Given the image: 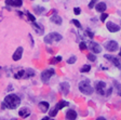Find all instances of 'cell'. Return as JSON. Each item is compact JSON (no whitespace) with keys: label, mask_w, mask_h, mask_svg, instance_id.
<instances>
[{"label":"cell","mask_w":121,"mask_h":120,"mask_svg":"<svg viewBox=\"0 0 121 120\" xmlns=\"http://www.w3.org/2000/svg\"><path fill=\"white\" fill-rule=\"evenodd\" d=\"M3 104H4V106L7 108H9V109H15V108H17L18 105L21 104V98L15 94H9L4 98Z\"/></svg>","instance_id":"obj_1"},{"label":"cell","mask_w":121,"mask_h":120,"mask_svg":"<svg viewBox=\"0 0 121 120\" xmlns=\"http://www.w3.org/2000/svg\"><path fill=\"white\" fill-rule=\"evenodd\" d=\"M79 90L86 95H91L94 92L93 88L91 87L90 81L89 80H82L80 83H79Z\"/></svg>","instance_id":"obj_2"},{"label":"cell","mask_w":121,"mask_h":120,"mask_svg":"<svg viewBox=\"0 0 121 120\" xmlns=\"http://www.w3.org/2000/svg\"><path fill=\"white\" fill-rule=\"evenodd\" d=\"M55 74V70L53 68H50V69H45L41 73V80H42L43 83H47L50 80V78L52 77L53 75Z\"/></svg>","instance_id":"obj_3"},{"label":"cell","mask_w":121,"mask_h":120,"mask_svg":"<svg viewBox=\"0 0 121 120\" xmlns=\"http://www.w3.org/2000/svg\"><path fill=\"white\" fill-rule=\"evenodd\" d=\"M105 48L106 50H108L109 52H116L118 50V43L115 40H109L105 43Z\"/></svg>","instance_id":"obj_4"},{"label":"cell","mask_w":121,"mask_h":120,"mask_svg":"<svg viewBox=\"0 0 121 120\" xmlns=\"http://www.w3.org/2000/svg\"><path fill=\"white\" fill-rule=\"evenodd\" d=\"M105 87H106V84L104 81H98V82L95 83V91L99 95H105V92H104Z\"/></svg>","instance_id":"obj_5"},{"label":"cell","mask_w":121,"mask_h":120,"mask_svg":"<svg viewBox=\"0 0 121 120\" xmlns=\"http://www.w3.org/2000/svg\"><path fill=\"white\" fill-rule=\"evenodd\" d=\"M104 58H105L106 60H109V61H110V62L112 63V64L116 66V67L121 68V63L119 62V60L116 58V56H113V55H109V54H106V55H104Z\"/></svg>","instance_id":"obj_6"},{"label":"cell","mask_w":121,"mask_h":120,"mask_svg":"<svg viewBox=\"0 0 121 120\" xmlns=\"http://www.w3.org/2000/svg\"><path fill=\"white\" fill-rule=\"evenodd\" d=\"M89 48H90V50L92 51V52H94L95 54H97V53H101V51H102L101 45L98 44L97 42H94V41H91Z\"/></svg>","instance_id":"obj_7"},{"label":"cell","mask_w":121,"mask_h":120,"mask_svg":"<svg viewBox=\"0 0 121 120\" xmlns=\"http://www.w3.org/2000/svg\"><path fill=\"white\" fill-rule=\"evenodd\" d=\"M106 27H107V29H108L110 33H117V31L120 30V26L115 24V23H112V22L107 23V24H106Z\"/></svg>","instance_id":"obj_8"},{"label":"cell","mask_w":121,"mask_h":120,"mask_svg":"<svg viewBox=\"0 0 121 120\" xmlns=\"http://www.w3.org/2000/svg\"><path fill=\"white\" fill-rule=\"evenodd\" d=\"M23 51H24V49H23L22 47H18L17 49L15 50V52L13 53V55H12V58H13V61H20L21 58H22Z\"/></svg>","instance_id":"obj_9"},{"label":"cell","mask_w":121,"mask_h":120,"mask_svg":"<svg viewBox=\"0 0 121 120\" xmlns=\"http://www.w3.org/2000/svg\"><path fill=\"white\" fill-rule=\"evenodd\" d=\"M69 89H70V85H69L68 82H60V90L64 95H67L68 93H69Z\"/></svg>","instance_id":"obj_10"},{"label":"cell","mask_w":121,"mask_h":120,"mask_svg":"<svg viewBox=\"0 0 121 120\" xmlns=\"http://www.w3.org/2000/svg\"><path fill=\"white\" fill-rule=\"evenodd\" d=\"M30 114H31V111H30V109L28 107H22L20 110H18V115H20V117H22V118L29 117Z\"/></svg>","instance_id":"obj_11"},{"label":"cell","mask_w":121,"mask_h":120,"mask_svg":"<svg viewBox=\"0 0 121 120\" xmlns=\"http://www.w3.org/2000/svg\"><path fill=\"white\" fill-rule=\"evenodd\" d=\"M95 9H96L97 12L104 13L106 11V9H107V5H106L105 2H99V3H97V4L95 5Z\"/></svg>","instance_id":"obj_12"},{"label":"cell","mask_w":121,"mask_h":120,"mask_svg":"<svg viewBox=\"0 0 121 120\" xmlns=\"http://www.w3.org/2000/svg\"><path fill=\"white\" fill-rule=\"evenodd\" d=\"M66 118H67L68 120H76V118H77V113H76L73 109H69L66 113Z\"/></svg>","instance_id":"obj_13"},{"label":"cell","mask_w":121,"mask_h":120,"mask_svg":"<svg viewBox=\"0 0 121 120\" xmlns=\"http://www.w3.org/2000/svg\"><path fill=\"white\" fill-rule=\"evenodd\" d=\"M51 22L54 23V24H56V25H60L62 24V22H63V20H62V18L60 16H58L57 14H54L51 16Z\"/></svg>","instance_id":"obj_14"},{"label":"cell","mask_w":121,"mask_h":120,"mask_svg":"<svg viewBox=\"0 0 121 120\" xmlns=\"http://www.w3.org/2000/svg\"><path fill=\"white\" fill-rule=\"evenodd\" d=\"M33 28L36 30V33L38 34V35H42L43 31H44V29H43V27L41 25H38L36 22H33Z\"/></svg>","instance_id":"obj_15"},{"label":"cell","mask_w":121,"mask_h":120,"mask_svg":"<svg viewBox=\"0 0 121 120\" xmlns=\"http://www.w3.org/2000/svg\"><path fill=\"white\" fill-rule=\"evenodd\" d=\"M49 103L48 102H40L39 103V109L42 111V113H45V111H48L49 109Z\"/></svg>","instance_id":"obj_16"},{"label":"cell","mask_w":121,"mask_h":120,"mask_svg":"<svg viewBox=\"0 0 121 120\" xmlns=\"http://www.w3.org/2000/svg\"><path fill=\"white\" fill-rule=\"evenodd\" d=\"M68 105H69V103L66 102V101H60V102L56 104L55 109H56V110H60V109H62V108L66 107V106H68Z\"/></svg>","instance_id":"obj_17"},{"label":"cell","mask_w":121,"mask_h":120,"mask_svg":"<svg viewBox=\"0 0 121 120\" xmlns=\"http://www.w3.org/2000/svg\"><path fill=\"white\" fill-rule=\"evenodd\" d=\"M49 35H50L51 39H52L53 41H60L62 38H63L58 33H51V34H49Z\"/></svg>","instance_id":"obj_18"},{"label":"cell","mask_w":121,"mask_h":120,"mask_svg":"<svg viewBox=\"0 0 121 120\" xmlns=\"http://www.w3.org/2000/svg\"><path fill=\"white\" fill-rule=\"evenodd\" d=\"M33 76H35V71H34L33 69L28 68V69L25 70V76H24L25 79H27V78H29V77H33Z\"/></svg>","instance_id":"obj_19"},{"label":"cell","mask_w":121,"mask_h":120,"mask_svg":"<svg viewBox=\"0 0 121 120\" xmlns=\"http://www.w3.org/2000/svg\"><path fill=\"white\" fill-rule=\"evenodd\" d=\"M113 85L116 87V90H117V93H118V95H120L121 96V83H119L118 81H113Z\"/></svg>","instance_id":"obj_20"},{"label":"cell","mask_w":121,"mask_h":120,"mask_svg":"<svg viewBox=\"0 0 121 120\" xmlns=\"http://www.w3.org/2000/svg\"><path fill=\"white\" fill-rule=\"evenodd\" d=\"M24 76H25V70L22 69V70H20L18 73L15 74L14 77H15V79H21V78H24Z\"/></svg>","instance_id":"obj_21"},{"label":"cell","mask_w":121,"mask_h":120,"mask_svg":"<svg viewBox=\"0 0 121 120\" xmlns=\"http://www.w3.org/2000/svg\"><path fill=\"white\" fill-rule=\"evenodd\" d=\"M34 10H35V12L37 13V14H41L42 12H44V8L42 7H39V5H37V7L34 8Z\"/></svg>","instance_id":"obj_22"},{"label":"cell","mask_w":121,"mask_h":120,"mask_svg":"<svg viewBox=\"0 0 121 120\" xmlns=\"http://www.w3.org/2000/svg\"><path fill=\"white\" fill-rule=\"evenodd\" d=\"M90 69H91V66L90 65H84V66H82V67H81L80 71H81V73H89V71H90Z\"/></svg>","instance_id":"obj_23"},{"label":"cell","mask_w":121,"mask_h":120,"mask_svg":"<svg viewBox=\"0 0 121 120\" xmlns=\"http://www.w3.org/2000/svg\"><path fill=\"white\" fill-rule=\"evenodd\" d=\"M44 42H45V43H48V44H51V43L53 42V40L51 39L50 35H47V36L44 37Z\"/></svg>","instance_id":"obj_24"},{"label":"cell","mask_w":121,"mask_h":120,"mask_svg":"<svg viewBox=\"0 0 121 120\" xmlns=\"http://www.w3.org/2000/svg\"><path fill=\"white\" fill-rule=\"evenodd\" d=\"M88 60L91 61V62H95V61H96L95 55L92 54V53H89V54H88Z\"/></svg>","instance_id":"obj_25"},{"label":"cell","mask_w":121,"mask_h":120,"mask_svg":"<svg viewBox=\"0 0 121 120\" xmlns=\"http://www.w3.org/2000/svg\"><path fill=\"white\" fill-rule=\"evenodd\" d=\"M76 61H77V58L76 56H71V58H69L67 60V63L68 64H73V63H76Z\"/></svg>","instance_id":"obj_26"},{"label":"cell","mask_w":121,"mask_h":120,"mask_svg":"<svg viewBox=\"0 0 121 120\" xmlns=\"http://www.w3.org/2000/svg\"><path fill=\"white\" fill-rule=\"evenodd\" d=\"M26 14H27V16H28V20L29 21H31V22H36V18L34 16L33 14H30L29 12H26Z\"/></svg>","instance_id":"obj_27"},{"label":"cell","mask_w":121,"mask_h":120,"mask_svg":"<svg viewBox=\"0 0 121 120\" xmlns=\"http://www.w3.org/2000/svg\"><path fill=\"white\" fill-rule=\"evenodd\" d=\"M97 0H91L90 3H89V9H93L94 7H95V3Z\"/></svg>","instance_id":"obj_28"},{"label":"cell","mask_w":121,"mask_h":120,"mask_svg":"<svg viewBox=\"0 0 121 120\" xmlns=\"http://www.w3.org/2000/svg\"><path fill=\"white\" fill-rule=\"evenodd\" d=\"M23 1L22 0H14V7H22Z\"/></svg>","instance_id":"obj_29"},{"label":"cell","mask_w":121,"mask_h":120,"mask_svg":"<svg viewBox=\"0 0 121 120\" xmlns=\"http://www.w3.org/2000/svg\"><path fill=\"white\" fill-rule=\"evenodd\" d=\"M79 49H80L81 51L86 50V42H81L80 44H79Z\"/></svg>","instance_id":"obj_30"},{"label":"cell","mask_w":121,"mask_h":120,"mask_svg":"<svg viewBox=\"0 0 121 120\" xmlns=\"http://www.w3.org/2000/svg\"><path fill=\"white\" fill-rule=\"evenodd\" d=\"M71 23H73V24H75V25L77 26L78 28H81V24H80V22H79V21H77V20H73V21H71Z\"/></svg>","instance_id":"obj_31"},{"label":"cell","mask_w":121,"mask_h":120,"mask_svg":"<svg viewBox=\"0 0 121 120\" xmlns=\"http://www.w3.org/2000/svg\"><path fill=\"white\" fill-rule=\"evenodd\" d=\"M5 4L11 5V7H14V0H5Z\"/></svg>","instance_id":"obj_32"},{"label":"cell","mask_w":121,"mask_h":120,"mask_svg":"<svg viewBox=\"0 0 121 120\" xmlns=\"http://www.w3.org/2000/svg\"><path fill=\"white\" fill-rule=\"evenodd\" d=\"M57 111H58V110H56L55 108H54V109H52L50 111V116H51V117H54V116H56V115H57Z\"/></svg>","instance_id":"obj_33"},{"label":"cell","mask_w":121,"mask_h":120,"mask_svg":"<svg viewBox=\"0 0 121 120\" xmlns=\"http://www.w3.org/2000/svg\"><path fill=\"white\" fill-rule=\"evenodd\" d=\"M107 18H108V14H107V13H102V15H101V21H102V22H104V21H105Z\"/></svg>","instance_id":"obj_34"},{"label":"cell","mask_w":121,"mask_h":120,"mask_svg":"<svg viewBox=\"0 0 121 120\" xmlns=\"http://www.w3.org/2000/svg\"><path fill=\"white\" fill-rule=\"evenodd\" d=\"M73 13H75L76 15H79L81 13V10H80V8H75L73 9Z\"/></svg>","instance_id":"obj_35"},{"label":"cell","mask_w":121,"mask_h":120,"mask_svg":"<svg viewBox=\"0 0 121 120\" xmlns=\"http://www.w3.org/2000/svg\"><path fill=\"white\" fill-rule=\"evenodd\" d=\"M86 35H88L90 38H93V37H94V34L92 33V31H90L89 29H88V30H86Z\"/></svg>","instance_id":"obj_36"},{"label":"cell","mask_w":121,"mask_h":120,"mask_svg":"<svg viewBox=\"0 0 121 120\" xmlns=\"http://www.w3.org/2000/svg\"><path fill=\"white\" fill-rule=\"evenodd\" d=\"M56 63H57V61H56V58H51V60H50V64H56Z\"/></svg>","instance_id":"obj_37"},{"label":"cell","mask_w":121,"mask_h":120,"mask_svg":"<svg viewBox=\"0 0 121 120\" xmlns=\"http://www.w3.org/2000/svg\"><path fill=\"white\" fill-rule=\"evenodd\" d=\"M111 92H112V88H109L108 91H107V93H106V96H109V95L111 94Z\"/></svg>","instance_id":"obj_38"},{"label":"cell","mask_w":121,"mask_h":120,"mask_svg":"<svg viewBox=\"0 0 121 120\" xmlns=\"http://www.w3.org/2000/svg\"><path fill=\"white\" fill-rule=\"evenodd\" d=\"M56 61H57V63L60 62L62 61V56H56Z\"/></svg>","instance_id":"obj_39"},{"label":"cell","mask_w":121,"mask_h":120,"mask_svg":"<svg viewBox=\"0 0 121 120\" xmlns=\"http://www.w3.org/2000/svg\"><path fill=\"white\" fill-rule=\"evenodd\" d=\"M96 120H106V119H105V118H104V117H98Z\"/></svg>","instance_id":"obj_40"},{"label":"cell","mask_w":121,"mask_h":120,"mask_svg":"<svg viewBox=\"0 0 121 120\" xmlns=\"http://www.w3.org/2000/svg\"><path fill=\"white\" fill-rule=\"evenodd\" d=\"M41 120H50V118H49V117H44V118H42Z\"/></svg>","instance_id":"obj_41"},{"label":"cell","mask_w":121,"mask_h":120,"mask_svg":"<svg viewBox=\"0 0 121 120\" xmlns=\"http://www.w3.org/2000/svg\"><path fill=\"white\" fill-rule=\"evenodd\" d=\"M48 51H49V53H53V51L51 50V49H48Z\"/></svg>","instance_id":"obj_42"},{"label":"cell","mask_w":121,"mask_h":120,"mask_svg":"<svg viewBox=\"0 0 121 120\" xmlns=\"http://www.w3.org/2000/svg\"><path fill=\"white\" fill-rule=\"evenodd\" d=\"M0 120H5V119H3V118H1V117H0Z\"/></svg>","instance_id":"obj_43"},{"label":"cell","mask_w":121,"mask_h":120,"mask_svg":"<svg viewBox=\"0 0 121 120\" xmlns=\"http://www.w3.org/2000/svg\"><path fill=\"white\" fill-rule=\"evenodd\" d=\"M119 55H120V56H121V51H120V53H119Z\"/></svg>","instance_id":"obj_44"},{"label":"cell","mask_w":121,"mask_h":120,"mask_svg":"<svg viewBox=\"0 0 121 120\" xmlns=\"http://www.w3.org/2000/svg\"><path fill=\"white\" fill-rule=\"evenodd\" d=\"M12 120H17V119H15V118H13V119Z\"/></svg>","instance_id":"obj_45"},{"label":"cell","mask_w":121,"mask_h":120,"mask_svg":"<svg viewBox=\"0 0 121 120\" xmlns=\"http://www.w3.org/2000/svg\"><path fill=\"white\" fill-rule=\"evenodd\" d=\"M42 1H49V0H42Z\"/></svg>","instance_id":"obj_46"}]
</instances>
